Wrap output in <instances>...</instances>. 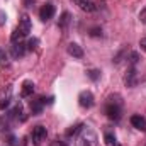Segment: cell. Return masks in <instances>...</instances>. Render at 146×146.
Listing matches in <instances>:
<instances>
[{
  "mask_svg": "<svg viewBox=\"0 0 146 146\" xmlns=\"http://www.w3.org/2000/svg\"><path fill=\"white\" fill-rule=\"evenodd\" d=\"M66 51H68V54H70V56L76 58V60L83 58V49H82V46H80V44H76V42H70V44H68V48H66Z\"/></svg>",
  "mask_w": 146,
  "mask_h": 146,
  "instance_id": "cell-11",
  "label": "cell"
},
{
  "mask_svg": "<svg viewBox=\"0 0 146 146\" xmlns=\"http://www.w3.org/2000/svg\"><path fill=\"white\" fill-rule=\"evenodd\" d=\"M90 36H102V29H99V27H94L92 31H90Z\"/></svg>",
  "mask_w": 146,
  "mask_h": 146,
  "instance_id": "cell-22",
  "label": "cell"
},
{
  "mask_svg": "<svg viewBox=\"0 0 146 146\" xmlns=\"http://www.w3.org/2000/svg\"><path fill=\"white\" fill-rule=\"evenodd\" d=\"M24 3H26V5H33V3H34V0H24Z\"/></svg>",
  "mask_w": 146,
  "mask_h": 146,
  "instance_id": "cell-27",
  "label": "cell"
},
{
  "mask_svg": "<svg viewBox=\"0 0 146 146\" xmlns=\"http://www.w3.org/2000/svg\"><path fill=\"white\" fill-rule=\"evenodd\" d=\"M82 127H83L82 124H76V126H73V127H70V129L66 131V136H75L76 133H80V131H82Z\"/></svg>",
  "mask_w": 146,
  "mask_h": 146,
  "instance_id": "cell-19",
  "label": "cell"
},
{
  "mask_svg": "<svg viewBox=\"0 0 146 146\" xmlns=\"http://www.w3.org/2000/svg\"><path fill=\"white\" fill-rule=\"evenodd\" d=\"M106 115L110 121H119L122 115V99L121 95H110L106 104Z\"/></svg>",
  "mask_w": 146,
  "mask_h": 146,
  "instance_id": "cell-1",
  "label": "cell"
},
{
  "mask_svg": "<svg viewBox=\"0 0 146 146\" xmlns=\"http://www.w3.org/2000/svg\"><path fill=\"white\" fill-rule=\"evenodd\" d=\"M9 54L5 53V49L3 48H0V66L3 68V66H9Z\"/></svg>",
  "mask_w": 146,
  "mask_h": 146,
  "instance_id": "cell-17",
  "label": "cell"
},
{
  "mask_svg": "<svg viewBox=\"0 0 146 146\" xmlns=\"http://www.w3.org/2000/svg\"><path fill=\"white\" fill-rule=\"evenodd\" d=\"M138 61H139V54L133 51V53L129 54V65H131V66H136V65H138Z\"/></svg>",
  "mask_w": 146,
  "mask_h": 146,
  "instance_id": "cell-20",
  "label": "cell"
},
{
  "mask_svg": "<svg viewBox=\"0 0 146 146\" xmlns=\"http://www.w3.org/2000/svg\"><path fill=\"white\" fill-rule=\"evenodd\" d=\"M76 5H78V9L80 10H83V12H95L97 10V5L92 2V0H73Z\"/></svg>",
  "mask_w": 146,
  "mask_h": 146,
  "instance_id": "cell-10",
  "label": "cell"
},
{
  "mask_svg": "<svg viewBox=\"0 0 146 146\" xmlns=\"http://www.w3.org/2000/svg\"><path fill=\"white\" fill-rule=\"evenodd\" d=\"M139 46H141V49L146 53V37H143V39L139 41Z\"/></svg>",
  "mask_w": 146,
  "mask_h": 146,
  "instance_id": "cell-26",
  "label": "cell"
},
{
  "mask_svg": "<svg viewBox=\"0 0 146 146\" xmlns=\"http://www.w3.org/2000/svg\"><path fill=\"white\" fill-rule=\"evenodd\" d=\"M54 5L53 3H44L42 7H41V10H39V17H41V21H49V19H53V15H54Z\"/></svg>",
  "mask_w": 146,
  "mask_h": 146,
  "instance_id": "cell-7",
  "label": "cell"
},
{
  "mask_svg": "<svg viewBox=\"0 0 146 146\" xmlns=\"http://www.w3.org/2000/svg\"><path fill=\"white\" fill-rule=\"evenodd\" d=\"M87 75H88V78H90V80H94V82L100 78V72H99V70H88Z\"/></svg>",
  "mask_w": 146,
  "mask_h": 146,
  "instance_id": "cell-21",
  "label": "cell"
},
{
  "mask_svg": "<svg viewBox=\"0 0 146 146\" xmlns=\"http://www.w3.org/2000/svg\"><path fill=\"white\" fill-rule=\"evenodd\" d=\"M124 83L127 87H136V83H138V70H136V66L127 68V72L124 75Z\"/></svg>",
  "mask_w": 146,
  "mask_h": 146,
  "instance_id": "cell-5",
  "label": "cell"
},
{
  "mask_svg": "<svg viewBox=\"0 0 146 146\" xmlns=\"http://www.w3.org/2000/svg\"><path fill=\"white\" fill-rule=\"evenodd\" d=\"M139 21H141L143 24H146V7L141 10V12H139Z\"/></svg>",
  "mask_w": 146,
  "mask_h": 146,
  "instance_id": "cell-23",
  "label": "cell"
},
{
  "mask_svg": "<svg viewBox=\"0 0 146 146\" xmlns=\"http://www.w3.org/2000/svg\"><path fill=\"white\" fill-rule=\"evenodd\" d=\"M145 146H146V145H145Z\"/></svg>",
  "mask_w": 146,
  "mask_h": 146,
  "instance_id": "cell-28",
  "label": "cell"
},
{
  "mask_svg": "<svg viewBox=\"0 0 146 146\" xmlns=\"http://www.w3.org/2000/svg\"><path fill=\"white\" fill-rule=\"evenodd\" d=\"M24 34L19 31V29H15L14 33H12V36H10V41H12V44H15V42H22V39H24Z\"/></svg>",
  "mask_w": 146,
  "mask_h": 146,
  "instance_id": "cell-16",
  "label": "cell"
},
{
  "mask_svg": "<svg viewBox=\"0 0 146 146\" xmlns=\"http://www.w3.org/2000/svg\"><path fill=\"white\" fill-rule=\"evenodd\" d=\"M7 106H9V99H3V100L0 102V110H2V109H5Z\"/></svg>",
  "mask_w": 146,
  "mask_h": 146,
  "instance_id": "cell-25",
  "label": "cell"
},
{
  "mask_svg": "<svg viewBox=\"0 0 146 146\" xmlns=\"http://www.w3.org/2000/svg\"><path fill=\"white\" fill-rule=\"evenodd\" d=\"M78 104H80L83 109H90V107H94V104H95L94 94H92V92H88V90L80 92V95H78Z\"/></svg>",
  "mask_w": 146,
  "mask_h": 146,
  "instance_id": "cell-3",
  "label": "cell"
},
{
  "mask_svg": "<svg viewBox=\"0 0 146 146\" xmlns=\"http://www.w3.org/2000/svg\"><path fill=\"white\" fill-rule=\"evenodd\" d=\"M104 143L107 146H121L117 143V139H115V136H114L112 133H106V134H104Z\"/></svg>",
  "mask_w": 146,
  "mask_h": 146,
  "instance_id": "cell-15",
  "label": "cell"
},
{
  "mask_svg": "<svg viewBox=\"0 0 146 146\" xmlns=\"http://www.w3.org/2000/svg\"><path fill=\"white\" fill-rule=\"evenodd\" d=\"M44 104H46V99L44 97H41V99H37V100H33L31 102V112L34 114V115H39L42 109H44Z\"/></svg>",
  "mask_w": 146,
  "mask_h": 146,
  "instance_id": "cell-12",
  "label": "cell"
},
{
  "mask_svg": "<svg viewBox=\"0 0 146 146\" xmlns=\"http://www.w3.org/2000/svg\"><path fill=\"white\" fill-rule=\"evenodd\" d=\"M33 94H34V83H33V82H29V80H26V82L22 83L21 95H22V97H31Z\"/></svg>",
  "mask_w": 146,
  "mask_h": 146,
  "instance_id": "cell-13",
  "label": "cell"
},
{
  "mask_svg": "<svg viewBox=\"0 0 146 146\" xmlns=\"http://www.w3.org/2000/svg\"><path fill=\"white\" fill-rule=\"evenodd\" d=\"M70 22H72V15H70V12H63L61 17H60V21H58V27H60V29H66Z\"/></svg>",
  "mask_w": 146,
  "mask_h": 146,
  "instance_id": "cell-14",
  "label": "cell"
},
{
  "mask_svg": "<svg viewBox=\"0 0 146 146\" xmlns=\"http://www.w3.org/2000/svg\"><path fill=\"white\" fill-rule=\"evenodd\" d=\"M17 141H19V139H17V138H14V136H12V138H10V139H9V145H10V146H17V145H19V143H17Z\"/></svg>",
  "mask_w": 146,
  "mask_h": 146,
  "instance_id": "cell-24",
  "label": "cell"
},
{
  "mask_svg": "<svg viewBox=\"0 0 146 146\" xmlns=\"http://www.w3.org/2000/svg\"><path fill=\"white\" fill-rule=\"evenodd\" d=\"M97 143H99V138H97L95 131L83 126L82 131H80V134H78L76 146H97Z\"/></svg>",
  "mask_w": 146,
  "mask_h": 146,
  "instance_id": "cell-2",
  "label": "cell"
},
{
  "mask_svg": "<svg viewBox=\"0 0 146 146\" xmlns=\"http://www.w3.org/2000/svg\"><path fill=\"white\" fill-rule=\"evenodd\" d=\"M37 44H39V41H37V37H33V39H29L27 41V44H26V48H27V51H34L37 48Z\"/></svg>",
  "mask_w": 146,
  "mask_h": 146,
  "instance_id": "cell-18",
  "label": "cell"
},
{
  "mask_svg": "<svg viewBox=\"0 0 146 146\" xmlns=\"http://www.w3.org/2000/svg\"><path fill=\"white\" fill-rule=\"evenodd\" d=\"M26 51H27L26 44H22V42H15V44L12 46V49H10V54H12L14 60H19V58H22V56L26 54Z\"/></svg>",
  "mask_w": 146,
  "mask_h": 146,
  "instance_id": "cell-9",
  "label": "cell"
},
{
  "mask_svg": "<svg viewBox=\"0 0 146 146\" xmlns=\"http://www.w3.org/2000/svg\"><path fill=\"white\" fill-rule=\"evenodd\" d=\"M131 124H133V127H136L138 131L146 133V119L143 117V115H139V114L131 115Z\"/></svg>",
  "mask_w": 146,
  "mask_h": 146,
  "instance_id": "cell-8",
  "label": "cell"
},
{
  "mask_svg": "<svg viewBox=\"0 0 146 146\" xmlns=\"http://www.w3.org/2000/svg\"><path fill=\"white\" fill-rule=\"evenodd\" d=\"M46 136H48V131H46L44 126H36L33 129V133H31V139H33L34 145H41L46 139Z\"/></svg>",
  "mask_w": 146,
  "mask_h": 146,
  "instance_id": "cell-4",
  "label": "cell"
},
{
  "mask_svg": "<svg viewBox=\"0 0 146 146\" xmlns=\"http://www.w3.org/2000/svg\"><path fill=\"white\" fill-rule=\"evenodd\" d=\"M17 29L24 34V36H27L29 33H31V29H33V24H31V17L27 15V14H24L21 19H19V26H17Z\"/></svg>",
  "mask_w": 146,
  "mask_h": 146,
  "instance_id": "cell-6",
  "label": "cell"
}]
</instances>
